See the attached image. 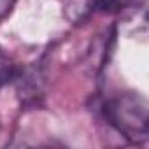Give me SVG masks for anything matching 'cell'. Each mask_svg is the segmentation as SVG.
<instances>
[{
    "label": "cell",
    "instance_id": "obj_4",
    "mask_svg": "<svg viewBox=\"0 0 149 149\" xmlns=\"http://www.w3.org/2000/svg\"><path fill=\"white\" fill-rule=\"evenodd\" d=\"M128 0H93V7L100 13H112L123 7Z\"/></svg>",
    "mask_w": 149,
    "mask_h": 149
},
{
    "label": "cell",
    "instance_id": "obj_5",
    "mask_svg": "<svg viewBox=\"0 0 149 149\" xmlns=\"http://www.w3.org/2000/svg\"><path fill=\"white\" fill-rule=\"evenodd\" d=\"M14 2H16V0H0V19L7 16V13L13 9Z\"/></svg>",
    "mask_w": 149,
    "mask_h": 149
},
{
    "label": "cell",
    "instance_id": "obj_3",
    "mask_svg": "<svg viewBox=\"0 0 149 149\" xmlns=\"http://www.w3.org/2000/svg\"><path fill=\"white\" fill-rule=\"evenodd\" d=\"M14 77H16V68H14V65L7 58L0 56V90H2V86L6 83H9Z\"/></svg>",
    "mask_w": 149,
    "mask_h": 149
},
{
    "label": "cell",
    "instance_id": "obj_2",
    "mask_svg": "<svg viewBox=\"0 0 149 149\" xmlns=\"http://www.w3.org/2000/svg\"><path fill=\"white\" fill-rule=\"evenodd\" d=\"M16 83H18V93L25 102H37V97L42 95V72L35 67H30L26 70L16 72Z\"/></svg>",
    "mask_w": 149,
    "mask_h": 149
},
{
    "label": "cell",
    "instance_id": "obj_1",
    "mask_svg": "<svg viewBox=\"0 0 149 149\" xmlns=\"http://www.w3.org/2000/svg\"><path fill=\"white\" fill-rule=\"evenodd\" d=\"M107 121L130 142L144 144L149 139L147 102L139 93H123L105 104Z\"/></svg>",
    "mask_w": 149,
    "mask_h": 149
}]
</instances>
